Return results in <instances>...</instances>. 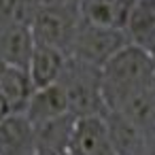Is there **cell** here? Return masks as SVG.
Returning a JSON list of instances; mask_svg holds the SVG:
<instances>
[{
	"instance_id": "cell-1",
	"label": "cell",
	"mask_w": 155,
	"mask_h": 155,
	"mask_svg": "<svg viewBox=\"0 0 155 155\" xmlns=\"http://www.w3.org/2000/svg\"><path fill=\"white\" fill-rule=\"evenodd\" d=\"M102 96L108 110H117L130 96L155 83V60L149 49L127 43L100 70Z\"/></svg>"
},
{
	"instance_id": "cell-2",
	"label": "cell",
	"mask_w": 155,
	"mask_h": 155,
	"mask_svg": "<svg viewBox=\"0 0 155 155\" xmlns=\"http://www.w3.org/2000/svg\"><path fill=\"white\" fill-rule=\"evenodd\" d=\"M58 83L64 85L68 100H70V113L74 117L104 115L108 110L104 96H102L100 68H94V66L68 55L66 68Z\"/></svg>"
},
{
	"instance_id": "cell-3",
	"label": "cell",
	"mask_w": 155,
	"mask_h": 155,
	"mask_svg": "<svg viewBox=\"0 0 155 155\" xmlns=\"http://www.w3.org/2000/svg\"><path fill=\"white\" fill-rule=\"evenodd\" d=\"M81 19L77 7H38L32 15L30 28L38 45L55 47L70 55Z\"/></svg>"
},
{
	"instance_id": "cell-4",
	"label": "cell",
	"mask_w": 155,
	"mask_h": 155,
	"mask_svg": "<svg viewBox=\"0 0 155 155\" xmlns=\"http://www.w3.org/2000/svg\"><path fill=\"white\" fill-rule=\"evenodd\" d=\"M127 43H130V38H127L125 30L96 26L83 17L74 45H72V51H70V58H77V60L102 70V66L117 51H121Z\"/></svg>"
},
{
	"instance_id": "cell-5",
	"label": "cell",
	"mask_w": 155,
	"mask_h": 155,
	"mask_svg": "<svg viewBox=\"0 0 155 155\" xmlns=\"http://www.w3.org/2000/svg\"><path fill=\"white\" fill-rule=\"evenodd\" d=\"M70 155H117L104 115L79 117L72 130Z\"/></svg>"
},
{
	"instance_id": "cell-6",
	"label": "cell",
	"mask_w": 155,
	"mask_h": 155,
	"mask_svg": "<svg viewBox=\"0 0 155 155\" xmlns=\"http://www.w3.org/2000/svg\"><path fill=\"white\" fill-rule=\"evenodd\" d=\"M0 155H36L34 123L24 113H9L0 121Z\"/></svg>"
},
{
	"instance_id": "cell-7",
	"label": "cell",
	"mask_w": 155,
	"mask_h": 155,
	"mask_svg": "<svg viewBox=\"0 0 155 155\" xmlns=\"http://www.w3.org/2000/svg\"><path fill=\"white\" fill-rule=\"evenodd\" d=\"M34 47H36V41H34L30 24L13 21L0 28V55L5 58L9 66L28 70Z\"/></svg>"
},
{
	"instance_id": "cell-8",
	"label": "cell",
	"mask_w": 155,
	"mask_h": 155,
	"mask_svg": "<svg viewBox=\"0 0 155 155\" xmlns=\"http://www.w3.org/2000/svg\"><path fill=\"white\" fill-rule=\"evenodd\" d=\"M77 119L79 117H74L72 113H66L62 117L36 123L34 125L36 155H66Z\"/></svg>"
},
{
	"instance_id": "cell-9",
	"label": "cell",
	"mask_w": 155,
	"mask_h": 155,
	"mask_svg": "<svg viewBox=\"0 0 155 155\" xmlns=\"http://www.w3.org/2000/svg\"><path fill=\"white\" fill-rule=\"evenodd\" d=\"M104 119H106L108 134H110L117 155H147L149 136L134 121H130L125 115H121L117 110H106Z\"/></svg>"
},
{
	"instance_id": "cell-10",
	"label": "cell",
	"mask_w": 155,
	"mask_h": 155,
	"mask_svg": "<svg viewBox=\"0 0 155 155\" xmlns=\"http://www.w3.org/2000/svg\"><path fill=\"white\" fill-rule=\"evenodd\" d=\"M66 62H68V55L64 51L36 43L30 66H28V72H30V79H32L34 87L43 89V87H49V85L58 83L62 79L64 68H66Z\"/></svg>"
},
{
	"instance_id": "cell-11",
	"label": "cell",
	"mask_w": 155,
	"mask_h": 155,
	"mask_svg": "<svg viewBox=\"0 0 155 155\" xmlns=\"http://www.w3.org/2000/svg\"><path fill=\"white\" fill-rule=\"evenodd\" d=\"M66 113H70L68 94H66L62 83H53L49 87H43V89L34 91V96H32L24 115L36 125V123H43V121H49V119H55V117H62Z\"/></svg>"
},
{
	"instance_id": "cell-12",
	"label": "cell",
	"mask_w": 155,
	"mask_h": 155,
	"mask_svg": "<svg viewBox=\"0 0 155 155\" xmlns=\"http://www.w3.org/2000/svg\"><path fill=\"white\" fill-rule=\"evenodd\" d=\"M36 87L30 79V72L26 68L9 66L7 72L0 79V94L5 96L11 113H26Z\"/></svg>"
},
{
	"instance_id": "cell-13",
	"label": "cell",
	"mask_w": 155,
	"mask_h": 155,
	"mask_svg": "<svg viewBox=\"0 0 155 155\" xmlns=\"http://www.w3.org/2000/svg\"><path fill=\"white\" fill-rule=\"evenodd\" d=\"M125 34L130 43L140 45L144 49H151L155 45V0H136L127 24Z\"/></svg>"
},
{
	"instance_id": "cell-14",
	"label": "cell",
	"mask_w": 155,
	"mask_h": 155,
	"mask_svg": "<svg viewBox=\"0 0 155 155\" xmlns=\"http://www.w3.org/2000/svg\"><path fill=\"white\" fill-rule=\"evenodd\" d=\"M134 2L136 0H87L85 19L96 26L125 30Z\"/></svg>"
},
{
	"instance_id": "cell-15",
	"label": "cell",
	"mask_w": 155,
	"mask_h": 155,
	"mask_svg": "<svg viewBox=\"0 0 155 155\" xmlns=\"http://www.w3.org/2000/svg\"><path fill=\"white\" fill-rule=\"evenodd\" d=\"M38 7H77V0H36Z\"/></svg>"
},
{
	"instance_id": "cell-16",
	"label": "cell",
	"mask_w": 155,
	"mask_h": 155,
	"mask_svg": "<svg viewBox=\"0 0 155 155\" xmlns=\"http://www.w3.org/2000/svg\"><path fill=\"white\" fill-rule=\"evenodd\" d=\"M11 110H9V104H7V100H5V96L0 94V121H2L7 115H9Z\"/></svg>"
},
{
	"instance_id": "cell-17",
	"label": "cell",
	"mask_w": 155,
	"mask_h": 155,
	"mask_svg": "<svg viewBox=\"0 0 155 155\" xmlns=\"http://www.w3.org/2000/svg\"><path fill=\"white\" fill-rule=\"evenodd\" d=\"M7 68H9V64L5 62V58H2V55H0V79H2V74L7 72Z\"/></svg>"
},
{
	"instance_id": "cell-18",
	"label": "cell",
	"mask_w": 155,
	"mask_h": 155,
	"mask_svg": "<svg viewBox=\"0 0 155 155\" xmlns=\"http://www.w3.org/2000/svg\"><path fill=\"white\" fill-rule=\"evenodd\" d=\"M149 51H151V55H153V60H155V45H153V47H151Z\"/></svg>"
},
{
	"instance_id": "cell-19",
	"label": "cell",
	"mask_w": 155,
	"mask_h": 155,
	"mask_svg": "<svg viewBox=\"0 0 155 155\" xmlns=\"http://www.w3.org/2000/svg\"><path fill=\"white\" fill-rule=\"evenodd\" d=\"M66 155H70V153H66Z\"/></svg>"
}]
</instances>
